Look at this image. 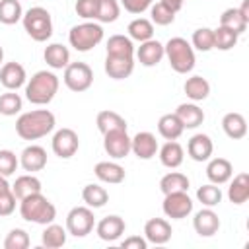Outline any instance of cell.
I'll list each match as a JSON object with an SVG mask.
<instances>
[{
	"mask_svg": "<svg viewBox=\"0 0 249 249\" xmlns=\"http://www.w3.org/2000/svg\"><path fill=\"white\" fill-rule=\"evenodd\" d=\"M189 185H191L189 177L181 171H169L160 179V191L163 195L177 193V191H189Z\"/></svg>",
	"mask_w": 249,
	"mask_h": 249,
	"instance_id": "e575fe53",
	"label": "cell"
},
{
	"mask_svg": "<svg viewBox=\"0 0 249 249\" xmlns=\"http://www.w3.org/2000/svg\"><path fill=\"white\" fill-rule=\"evenodd\" d=\"M193 228H195V231H196L200 237H212V235H216L218 230H220V218H218V214H216L212 208L204 206V208H200V210L195 214V218H193Z\"/></svg>",
	"mask_w": 249,
	"mask_h": 249,
	"instance_id": "5bb4252c",
	"label": "cell"
},
{
	"mask_svg": "<svg viewBox=\"0 0 249 249\" xmlns=\"http://www.w3.org/2000/svg\"><path fill=\"white\" fill-rule=\"evenodd\" d=\"M121 247L123 249H146L148 247V241H146V237L130 235V237H126V239L121 241Z\"/></svg>",
	"mask_w": 249,
	"mask_h": 249,
	"instance_id": "f907efd6",
	"label": "cell"
},
{
	"mask_svg": "<svg viewBox=\"0 0 249 249\" xmlns=\"http://www.w3.org/2000/svg\"><path fill=\"white\" fill-rule=\"evenodd\" d=\"M31 243L29 233L21 228H14L8 231V235L4 237V249H27Z\"/></svg>",
	"mask_w": 249,
	"mask_h": 249,
	"instance_id": "ee69618b",
	"label": "cell"
},
{
	"mask_svg": "<svg viewBox=\"0 0 249 249\" xmlns=\"http://www.w3.org/2000/svg\"><path fill=\"white\" fill-rule=\"evenodd\" d=\"M62 80H64V86L70 89V91H86L91 88L93 84V70L88 62H70L66 68H64V74H62Z\"/></svg>",
	"mask_w": 249,
	"mask_h": 249,
	"instance_id": "52a82bcc",
	"label": "cell"
},
{
	"mask_svg": "<svg viewBox=\"0 0 249 249\" xmlns=\"http://www.w3.org/2000/svg\"><path fill=\"white\" fill-rule=\"evenodd\" d=\"M206 177L214 185H224L233 177V165L226 158H212L206 165Z\"/></svg>",
	"mask_w": 249,
	"mask_h": 249,
	"instance_id": "44dd1931",
	"label": "cell"
},
{
	"mask_svg": "<svg viewBox=\"0 0 249 249\" xmlns=\"http://www.w3.org/2000/svg\"><path fill=\"white\" fill-rule=\"evenodd\" d=\"M158 156H160V161L163 167L177 169L185 160V150L177 140H167L161 148H158Z\"/></svg>",
	"mask_w": 249,
	"mask_h": 249,
	"instance_id": "603a6c76",
	"label": "cell"
},
{
	"mask_svg": "<svg viewBox=\"0 0 249 249\" xmlns=\"http://www.w3.org/2000/svg\"><path fill=\"white\" fill-rule=\"evenodd\" d=\"M2 60H4V49L0 47V66H2Z\"/></svg>",
	"mask_w": 249,
	"mask_h": 249,
	"instance_id": "db71d44e",
	"label": "cell"
},
{
	"mask_svg": "<svg viewBox=\"0 0 249 249\" xmlns=\"http://www.w3.org/2000/svg\"><path fill=\"white\" fill-rule=\"evenodd\" d=\"M150 21L156 25H169L175 21V14L169 8H165L161 2H156L150 6Z\"/></svg>",
	"mask_w": 249,
	"mask_h": 249,
	"instance_id": "f6af8a7d",
	"label": "cell"
},
{
	"mask_svg": "<svg viewBox=\"0 0 249 249\" xmlns=\"http://www.w3.org/2000/svg\"><path fill=\"white\" fill-rule=\"evenodd\" d=\"M158 140L152 132L148 130H142V132H136L132 138H130V152L138 158V160H152L156 154H158Z\"/></svg>",
	"mask_w": 249,
	"mask_h": 249,
	"instance_id": "4fadbf2b",
	"label": "cell"
},
{
	"mask_svg": "<svg viewBox=\"0 0 249 249\" xmlns=\"http://www.w3.org/2000/svg\"><path fill=\"white\" fill-rule=\"evenodd\" d=\"M171 224L165 218H150L144 224V237L148 243L154 245H165L171 239Z\"/></svg>",
	"mask_w": 249,
	"mask_h": 249,
	"instance_id": "9a60e30c",
	"label": "cell"
},
{
	"mask_svg": "<svg viewBox=\"0 0 249 249\" xmlns=\"http://www.w3.org/2000/svg\"><path fill=\"white\" fill-rule=\"evenodd\" d=\"M18 165H19V158L12 150H0V175L2 177L14 175Z\"/></svg>",
	"mask_w": 249,
	"mask_h": 249,
	"instance_id": "bcb514c9",
	"label": "cell"
},
{
	"mask_svg": "<svg viewBox=\"0 0 249 249\" xmlns=\"http://www.w3.org/2000/svg\"><path fill=\"white\" fill-rule=\"evenodd\" d=\"M41 189H43V187H41V181H39L33 173H25V175L16 177V181H14V185H12V193L16 195L18 202H19L21 198L33 195V193H41Z\"/></svg>",
	"mask_w": 249,
	"mask_h": 249,
	"instance_id": "f546056e",
	"label": "cell"
},
{
	"mask_svg": "<svg viewBox=\"0 0 249 249\" xmlns=\"http://www.w3.org/2000/svg\"><path fill=\"white\" fill-rule=\"evenodd\" d=\"M25 82H27V74L19 62H6L0 66V84L6 89L18 91L21 86H25Z\"/></svg>",
	"mask_w": 249,
	"mask_h": 249,
	"instance_id": "ac0fdd59",
	"label": "cell"
},
{
	"mask_svg": "<svg viewBox=\"0 0 249 249\" xmlns=\"http://www.w3.org/2000/svg\"><path fill=\"white\" fill-rule=\"evenodd\" d=\"M247 23H249V18L239 8H228L220 16V25L235 31L237 35H241V33L247 31Z\"/></svg>",
	"mask_w": 249,
	"mask_h": 249,
	"instance_id": "4dcf8cb0",
	"label": "cell"
},
{
	"mask_svg": "<svg viewBox=\"0 0 249 249\" xmlns=\"http://www.w3.org/2000/svg\"><path fill=\"white\" fill-rule=\"evenodd\" d=\"M103 27L95 21H82L78 25H72L68 31V43L78 53H88L93 47H97L103 41Z\"/></svg>",
	"mask_w": 249,
	"mask_h": 249,
	"instance_id": "8992f818",
	"label": "cell"
},
{
	"mask_svg": "<svg viewBox=\"0 0 249 249\" xmlns=\"http://www.w3.org/2000/svg\"><path fill=\"white\" fill-rule=\"evenodd\" d=\"M222 130L226 132L228 138L231 140H241L245 134H247V121L241 113H226L222 117Z\"/></svg>",
	"mask_w": 249,
	"mask_h": 249,
	"instance_id": "484cf974",
	"label": "cell"
},
{
	"mask_svg": "<svg viewBox=\"0 0 249 249\" xmlns=\"http://www.w3.org/2000/svg\"><path fill=\"white\" fill-rule=\"evenodd\" d=\"M21 23H23L25 33L33 41H37V43H45L53 35V18H51V12L47 8H43V6H33L27 12H23Z\"/></svg>",
	"mask_w": 249,
	"mask_h": 249,
	"instance_id": "5b68a950",
	"label": "cell"
},
{
	"mask_svg": "<svg viewBox=\"0 0 249 249\" xmlns=\"http://www.w3.org/2000/svg\"><path fill=\"white\" fill-rule=\"evenodd\" d=\"M191 47L200 51V53H208L214 49V31L210 27H198L193 31L191 37Z\"/></svg>",
	"mask_w": 249,
	"mask_h": 249,
	"instance_id": "60d3db41",
	"label": "cell"
},
{
	"mask_svg": "<svg viewBox=\"0 0 249 249\" xmlns=\"http://www.w3.org/2000/svg\"><path fill=\"white\" fill-rule=\"evenodd\" d=\"M95 124H97V130L101 134H107L111 130H126L124 117H121L117 111H111V109L99 111L97 117H95Z\"/></svg>",
	"mask_w": 249,
	"mask_h": 249,
	"instance_id": "4316f807",
	"label": "cell"
},
{
	"mask_svg": "<svg viewBox=\"0 0 249 249\" xmlns=\"http://www.w3.org/2000/svg\"><path fill=\"white\" fill-rule=\"evenodd\" d=\"M60 80L51 70H39L25 82V99L33 105H47L54 99Z\"/></svg>",
	"mask_w": 249,
	"mask_h": 249,
	"instance_id": "7a4b0ae2",
	"label": "cell"
},
{
	"mask_svg": "<svg viewBox=\"0 0 249 249\" xmlns=\"http://www.w3.org/2000/svg\"><path fill=\"white\" fill-rule=\"evenodd\" d=\"M165 8H169L173 14H177L181 8H183V0H160Z\"/></svg>",
	"mask_w": 249,
	"mask_h": 249,
	"instance_id": "816d5d0a",
	"label": "cell"
},
{
	"mask_svg": "<svg viewBox=\"0 0 249 249\" xmlns=\"http://www.w3.org/2000/svg\"><path fill=\"white\" fill-rule=\"evenodd\" d=\"M183 130L185 128H183V124L175 113H165L158 121V132L165 140H177L183 134Z\"/></svg>",
	"mask_w": 249,
	"mask_h": 249,
	"instance_id": "1f68e13d",
	"label": "cell"
},
{
	"mask_svg": "<svg viewBox=\"0 0 249 249\" xmlns=\"http://www.w3.org/2000/svg\"><path fill=\"white\" fill-rule=\"evenodd\" d=\"M19 165L27 173L43 171L47 167V150L39 144H29L19 154Z\"/></svg>",
	"mask_w": 249,
	"mask_h": 249,
	"instance_id": "7c38bea8",
	"label": "cell"
},
{
	"mask_svg": "<svg viewBox=\"0 0 249 249\" xmlns=\"http://www.w3.org/2000/svg\"><path fill=\"white\" fill-rule=\"evenodd\" d=\"M97 4H99V0H76L74 10L82 19L93 21L97 18Z\"/></svg>",
	"mask_w": 249,
	"mask_h": 249,
	"instance_id": "7dc6e473",
	"label": "cell"
},
{
	"mask_svg": "<svg viewBox=\"0 0 249 249\" xmlns=\"http://www.w3.org/2000/svg\"><path fill=\"white\" fill-rule=\"evenodd\" d=\"M21 18H23V8L19 0H0V23L14 25L21 21Z\"/></svg>",
	"mask_w": 249,
	"mask_h": 249,
	"instance_id": "74e56055",
	"label": "cell"
},
{
	"mask_svg": "<svg viewBox=\"0 0 249 249\" xmlns=\"http://www.w3.org/2000/svg\"><path fill=\"white\" fill-rule=\"evenodd\" d=\"M107 54L113 56H134V43L128 35H111L107 39Z\"/></svg>",
	"mask_w": 249,
	"mask_h": 249,
	"instance_id": "8d00e7d4",
	"label": "cell"
},
{
	"mask_svg": "<svg viewBox=\"0 0 249 249\" xmlns=\"http://www.w3.org/2000/svg\"><path fill=\"white\" fill-rule=\"evenodd\" d=\"M56 117L49 109H33L21 113L16 121V134L21 140H39L54 130Z\"/></svg>",
	"mask_w": 249,
	"mask_h": 249,
	"instance_id": "6da1fadb",
	"label": "cell"
},
{
	"mask_svg": "<svg viewBox=\"0 0 249 249\" xmlns=\"http://www.w3.org/2000/svg\"><path fill=\"white\" fill-rule=\"evenodd\" d=\"M193 198L187 195V191H177V193H169L163 195V202H161V210L167 218L171 220H183L187 216H191L193 212Z\"/></svg>",
	"mask_w": 249,
	"mask_h": 249,
	"instance_id": "9c48e42d",
	"label": "cell"
},
{
	"mask_svg": "<svg viewBox=\"0 0 249 249\" xmlns=\"http://www.w3.org/2000/svg\"><path fill=\"white\" fill-rule=\"evenodd\" d=\"M66 237H68L66 228L51 222V224L45 226V230L41 233V245L47 247V249H58L66 243Z\"/></svg>",
	"mask_w": 249,
	"mask_h": 249,
	"instance_id": "d6a6232c",
	"label": "cell"
},
{
	"mask_svg": "<svg viewBox=\"0 0 249 249\" xmlns=\"http://www.w3.org/2000/svg\"><path fill=\"white\" fill-rule=\"evenodd\" d=\"M64 228L74 237H86L95 228L93 208H89V206H74L66 214V226Z\"/></svg>",
	"mask_w": 249,
	"mask_h": 249,
	"instance_id": "ba28073f",
	"label": "cell"
},
{
	"mask_svg": "<svg viewBox=\"0 0 249 249\" xmlns=\"http://www.w3.org/2000/svg\"><path fill=\"white\" fill-rule=\"evenodd\" d=\"M175 115L179 117L183 128H198L202 123H204V111L193 101V103H181L177 109H175Z\"/></svg>",
	"mask_w": 249,
	"mask_h": 249,
	"instance_id": "d4e9b609",
	"label": "cell"
},
{
	"mask_svg": "<svg viewBox=\"0 0 249 249\" xmlns=\"http://www.w3.org/2000/svg\"><path fill=\"white\" fill-rule=\"evenodd\" d=\"M126 33L132 41L144 43L148 39H154V23L146 18H134L128 25H126Z\"/></svg>",
	"mask_w": 249,
	"mask_h": 249,
	"instance_id": "d590c367",
	"label": "cell"
},
{
	"mask_svg": "<svg viewBox=\"0 0 249 249\" xmlns=\"http://www.w3.org/2000/svg\"><path fill=\"white\" fill-rule=\"evenodd\" d=\"M228 187V198L231 204H243L249 198V175L247 173H237L233 179H230Z\"/></svg>",
	"mask_w": 249,
	"mask_h": 249,
	"instance_id": "f1b7e54d",
	"label": "cell"
},
{
	"mask_svg": "<svg viewBox=\"0 0 249 249\" xmlns=\"http://www.w3.org/2000/svg\"><path fill=\"white\" fill-rule=\"evenodd\" d=\"M43 58L47 66H51L53 70H64L70 64V51L62 43H51L45 47Z\"/></svg>",
	"mask_w": 249,
	"mask_h": 249,
	"instance_id": "cb8c5ba5",
	"label": "cell"
},
{
	"mask_svg": "<svg viewBox=\"0 0 249 249\" xmlns=\"http://www.w3.org/2000/svg\"><path fill=\"white\" fill-rule=\"evenodd\" d=\"M212 31H214V49H218V51H230V49H233L237 45L239 35L235 31H231V29H228L224 25H218Z\"/></svg>",
	"mask_w": 249,
	"mask_h": 249,
	"instance_id": "b9f144b4",
	"label": "cell"
},
{
	"mask_svg": "<svg viewBox=\"0 0 249 249\" xmlns=\"http://www.w3.org/2000/svg\"><path fill=\"white\" fill-rule=\"evenodd\" d=\"M19 216L25 222L47 226V224L54 222L56 208L43 193H33V195H29V196L19 200Z\"/></svg>",
	"mask_w": 249,
	"mask_h": 249,
	"instance_id": "3957f363",
	"label": "cell"
},
{
	"mask_svg": "<svg viewBox=\"0 0 249 249\" xmlns=\"http://www.w3.org/2000/svg\"><path fill=\"white\" fill-rule=\"evenodd\" d=\"M154 0H121L119 4L128 12V14H144L146 10H150Z\"/></svg>",
	"mask_w": 249,
	"mask_h": 249,
	"instance_id": "681fc988",
	"label": "cell"
},
{
	"mask_svg": "<svg viewBox=\"0 0 249 249\" xmlns=\"http://www.w3.org/2000/svg\"><path fill=\"white\" fill-rule=\"evenodd\" d=\"M10 189H12V185L8 183V177H2L0 175V195L6 193V191H10Z\"/></svg>",
	"mask_w": 249,
	"mask_h": 249,
	"instance_id": "f5cc1de1",
	"label": "cell"
},
{
	"mask_svg": "<svg viewBox=\"0 0 249 249\" xmlns=\"http://www.w3.org/2000/svg\"><path fill=\"white\" fill-rule=\"evenodd\" d=\"M51 148L54 152V156H58L60 160H70L78 148H80V138H78V132L64 126V128H58L54 134H53V140H51Z\"/></svg>",
	"mask_w": 249,
	"mask_h": 249,
	"instance_id": "30bf717a",
	"label": "cell"
},
{
	"mask_svg": "<svg viewBox=\"0 0 249 249\" xmlns=\"http://www.w3.org/2000/svg\"><path fill=\"white\" fill-rule=\"evenodd\" d=\"M105 74L113 80H124L134 72V56H105Z\"/></svg>",
	"mask_w": 249,
	"mask_h": 249,
	"instance_id": "d6986e66",
	"label": "cell"
},
{
	"mask_svg": "<svg viewBox=\"0 0 249 249\" xmlns=\"http://www.w3.org/2000/svg\"><path fill=\"white\" fill-rule=\"evenodd\" d=\"M163 54L167 56L169 66L177 72V74H189L195 68L196 56H195V49L191 47V43L183 37H171L165 45H163Z\"/></svg>",
	"mask_w": 249,
	"mask_h": 249,
	"instance_id": "277c9868",
	"label": "cell"
},
{
	"mask_svg": "<svg viewBox=\"0 0 249 249\" xmlns=\"http://www.w3.org/2000/svg\"><path fill=\"white\" fill-rule=\"evenodd\" d=\"M121 4L119 0H99L97 4V21L99 23H113L119 19Z\"/></svg>",
	"mask_w": 249,
	"mask_h": 249,
	"instance_id": "7bdbcfd3",
	"label": "cell"
},
{
	"mask_svg": "<svg viewBox=\"0 0 249 249\" xmlns=\"http://www.w3.org/2000/svg\"><path fill=\"white\" fill-rule=\"evenodd\" d=\"M183 91L191 101H204L210 95V82L202 76H191L183 84Z\"/></svg>",
	"mask_w": 249,
	"mask_h": 249,
	"instance_id": "83f0119b",
	"label": "cell"
},
{
	"mask_svg": "<svg viewBox=\"0 0 249 249\" xmlns=\"http://www.w3.org/2000/svg\"><path fill=\"white\" fill-rule=\"evenodd\" d=\"M16 202H18V198H16V195L12 193V189L6 191V193H2V195H0V216H2V218H4V216H10V214L16 210Z\"/></svg>",
	"mask_w": 249,
	"mask_h": 249,
	"instance_id": "c3c4849f",
	"label": "cell"
},
{
	"mask_svg": "<svg viewBox=\"0 0 249 249\" xmlns=\"http://www.w3.org/2000/svg\"><path fill=\"white\" fill-rule=\"evenodd\" d=\"M103 150L113 160H123L130 154V136L126 130H111L103 134Z\"/></svg>",
	"mask_w": 249,
	"mask_h": 249,
	"instance_id": "8fae6325",
	"label": "cell"
},
{
	"mask_svg": "<svg viewBox=\"0 0 249 249\" xmlns=\"http://www.w3.org/2000/svg\"><path fill=\"white\" fill-rule=\"evenodd\" d=\"M212 152H214V144L208 134H202V132L193 134L187 142V154L195 161H208Z\"/></svg>",
	"mask_w": 249,
	"mask_h": 249,
	"instance_id": "ffe728a7",
	"label": "cell"
},
{
	"mask_svg": "<svg viewBox=\"0 0 249 249\" xmlns=\"http://www.w3.org/2000/svg\"><path fill=\"white\" fill-rule=\"evenodd\" d=\"M82 200L86 202V206L89 208H103L109 202V193L105 187L97 185V183H89L82 189Z\"/></svg>",
	"mask_w": 249,
	"mask_h": 249,
	"instance_id": "836d02e7",
	"label": "cell"
},
{
	"mask_svg": "<svg viewBox=\"0 0 249 249\" xmlns=\"http://www.w3.org/2000/svg\"><path fill=\"white\" fill-rule=\"evenodd\" d=\"M21 109H23V99H21L19 93L8 89L6 93L0 95V115H4V117H14V115H18Z\"/></svg>",
	"mask_w": 249,
	"mask_h": 249,
	"instance_id": "ab89813d",
	"label": "cell"
},
{
	"mask_svg": "<svg viewBox=\"0 0 249 249\" xmlns=\"http://www.w3.org/2000/svg\"><path fill=\"white\" fill-rule=\"evenodd\" d=\"M134 56L136 60L146 66V68H152V66H158L161 62V58L165 56L163 54V45L158 41V39H148L144 43H140V47L134 51Z\"/></svg>",
	"mask_w": 249,
	"mask_h": 249,
	"instance_id": "e0dca14e",
	"label": "cell"
},
{
	"mask_svg": "<svg viewBox=\"0 0 249 249\" xmlns=\"http://www.w3.org/2000/svg\"><path fill=\"white\" fill-rule=\"evenodd\" d=\"M222 189L214 183H206L202 187L196 189V200L202 204V206H208V208H214L222 202Z\"/></svg>",
	"mask_w": 249,
	"mask_h": 249,
	"instance_id": "f35d334b",
	"label": "cell"
},
{
	"mask_svg": "<svg viewBox=\"0 0 249 249\" xmlns=\"http://www.w3.org/2000/svg\"><path fill=\"white\" fill-rule=\"evenodd\" d=\"M126 230V224L121 216L117 214H109L105 218H101L97 224H95V233L99 239L103 241H117Z\"/></svg>",
	"mask_w": 249,
	"mask_h": 249,
	"instance_id": "2e32d148",
	"label": "cell"
},
{
	"mask_svg": "<svg viewBox=\"0 0 249 249\" xmlns=\"http://www.w3.org/2000/svg\"><path fill=\"white\" fill-rule=\"evenodd\" d=\"M93 173L95 177L101 181V183H109V185H119L124 181L126 177V171L121 163L117 161H97L95 167H93Z\"/></svg>",
	"mask_w": 249,
	"mask_h": 249,
	"instance_id": "7402d4cb",
	"label": "cell"
}]
</instances>
